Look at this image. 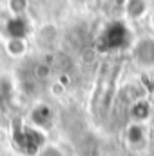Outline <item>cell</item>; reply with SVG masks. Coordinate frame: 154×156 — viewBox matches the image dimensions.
<instances>
[{
  "mask_svg": "<svg viewBox=\"0 0 154 156\" xmlns=\"http://www.w3.org/2000/svg\"><path fill=\"white\" fill-rule=\"evenodd\" d=\"M13 147L29 156H37L45 147V134L35 125L16 122L13 125Z\"/></svg>",
  "mask_w": 154,
  "mask_h": 156,
  "instance_id": "cell-1",
  "label": "cell"
},
{
  "mask_svg": "<svg viewBox=\"0 0 154 156\" xmlns=\"http://www.w3.org/2000/svg\"><path fill=\"white\" fill-rule=\"evenodd\" d=\"M102 42L105 44V49H118L129 44V31L125 27V24L121 22H113L105 27Z\"/></svg>",
  "mask_w": 154,
  "mask_h": 156,
  "instance_id": "cell-2",
  "label": "cell"
},
{
  "mask_svg": "<svg viewBox=\"0 0 154 156\" xmlns=\"http://www.w3.org/2000/svg\"><path fill=\"white\" fill-rule=\"evenodd\" d=\"M134 60L140 66H143V67L154 66V40L152 38H143L134 45Z\"/></svg>",
  "mask_w": 154,
  "mask_h": 156,
  "instance_id": "cell-3",
  "label": "cell"
},
{
  "mask_svg": "<svg viewBox=\"0 0 154 156\" xmlns=\"http://www.w3.org/2000/svg\"><path fill=\"white\" fill-rule=\"evenodd\" d=\"M5 31L9 33V37H11V38L24 40L26 33H27V22L24 20V16L9 18V20H7V26H5Z\"/></svg>",
  "mask_w": 154,
  "mask_h": 156,
  "instance_id": "cell-4",
  "label": "cell"
},
{
  "mask_svg": "<svg viewBox=\"0 0 154 156\" xmlns=\"http://www.w3.org/2000/svg\"><path fill=\"white\" fill-rule=\"evenodd\" d=\"M125 11L131 20H138L147 13V0H127Z\"/></svg>",
  "mask_w": 154,
  "mask_h": 156,
  "instance_id": "cell-5",
  "label": "cell"
},
{
  "mask_svg": "<svg viewBox=\"0 0 154 156\" xmlns=\"http://www.w3.org/2000/svg\"><path fill=\"white\" fill-rule=\"evenodd\" d=\"M129 142L132 145L134 144H140V142H145V134H143V125L142 123L129 125Z\"/></svg>",
  "mask_w": 154,
  "mask_h": 156,
  "instance_id": "cell-6",
  "label": "cell"
},
{
  "mask_svg": "<svg viewBox=\"0 0 154 156\" xmlns=\"http://www.w3.org/2000/svg\"><path fill=\"white\" fill-rule=\"evenodd\" d=\"M7 49H9V53H13V55H22L24 51H26V45H24V40H16V38H11L9 40V44H7Z\"/></svg>",
  "mask_w": 154,
  "mask_h": 156,
  "instance_id": "cell-7",
  "label": "cell"
},
{
  "mask_svg": "<svg viewBox=\"0 0 154 156\" xmlns=\"http://www.w3.org/2000/svg\"><path fill=\"white\" fill-rule=\"evenodd\" d=\"M9 7H11V11L15 13V16H22V13H24L26 7H27V0H11V2H9Z\"/></svg>",
  "mask_w": 154,
  "mask_h": 156,
  "instance_id": "cell-8",
  "label": "cell"
},
{
  "mask_svg": "<svg viewBox=\"0 0 154 156\" xmlns=\"http://www.w3.org/2000/svg\"><path fill=\"white\" fill-rule=\"evenodd\" d=\"M37 156H64V153L58 149V147H53V145H45Z\"/></svg>",
  "mask_w": 154,
  "mask_h": 156,
  "instance_id": "cell-9",
  "label": "cell"
}]
</instances>
